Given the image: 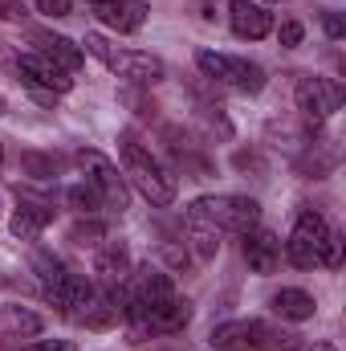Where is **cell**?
Returning <instances> with one entry per match:
<instances>
[{
	"label": "cell",
	"instance_id": "14",
	"mask_svg": "<svg viewBox=\"0 0 346 351\" xmlns=\"http://www.w3.org/2000/svg\"><path fill=\"white\" fill-rule=\"evenodd\" d=\"M245 262L253 274H273L281 265V241L269 233V229H249L245 233Z\"/></svg>",
	"mask_w": 346,
	"mask_h": 351
},
{
	"label": "cell",
	"instance_id": "15",
	"mask_svg": "<svg viewBox=\"0 0 346 351\" xmlns=\"http://www.w3.org/2000/svg\"><path fill=\"white\" fill-rule=\"evenodd\" d=\"M49 221H53V208H49V204H41V200H21L16 213H12V221H8V229H12V237H21V241H37Z\"/></svg>",
	"mask_w": 346,
	"mask_h": 351
},
{
	"label": "cell",
	"instance_id": "6",
	"mask_svg": "<svg viewBox=\"0 0 346 351\" xmlns=\"http://www.w3.org/2000/svg\"><path fill=\"white\" fill-rule=\"evenodd\" d=\"M16 74H21V82L33 90L41 102H53L57 94H70L74 90V74H66L62 66H53L49 58H41L33 49L16 58Z\"/></svg>",
	"mask_w": 346,
	"mask_h": 351
},
{
	"label": "cell",
	"instance_id": "32",
	"mask_svg": "<svg viewBox=\"0 0 346 351\" xmlns=\"http://www.w3.org/2000/svg\"><path fill=\"white\" fill-rule=\"evenodd\" d=\"M90 4H106V0H90Z\"/></svg>",
	"mask_w": 346,
	"mask_h": 351
},
{
	"label": "cell",
	"instance_id": "34",
	"mask_svg": "<svg viewBox=\"0 0 346 351\" xmlns=\"http://www.w3.org/2000/svg\"><path fill=\"white\" fill-rule=\"evenodd\" d=\"M0 114H4V98H0Z\"/></svg>",
	"mask_w": 346,
	"mask_h": 351
},
{
	"label": "cell",
	"instance_id": "4",
	"mask_svg": "<svg viewBox=\"0 0 346 351\" xmlns=\"http://www.w3.org/2000/svg\"><path fill=\"white\" fill-rule=\"evenodd\" d=\"M196 66L204 78H212L216 86H228L237 94H261L265 90V70L249 58H232V53H216V49H200Z\"/></svg>",
	"mask_w": 346,
	"mask_h": 351
},
{
	"label": "cell",
	"instance_id": "19",
	"mask_svg": "<svg viewBox=\"0 0 346 351\" xmlns=\"http://www.w3.org/2000/svg\"><path fill=\"white\" fill-rule=\"evenodd\" d=\"M0 327L12 335H41V315H33L25 306H0Z\"/></svg>",
	"mask_w": 346,
	"mask_h": 351
},
{
	"label": "cell",
	"instance_id": "30",
	"mask_svg": "<svg viewBox=\"0 0 346 351\" xmlns=\"http://www.w3.org/2000/svg\"><path fill=\"white\" fill-rule=\"evenodd\" d=\"M322 25H326V33H330L334 41L346 33V25H343V16H338V12H326V16H322Z\"/></svg>",
	"mask_w": 346,
	"mask_h": 351
},
{
	"label": "cell",
	"instance_id": "9",
	"mask_svg": "<svg viewBox=\"0 0 346 351\" xmlns=\"http://www.w3.org/2000/svg\"><path fill=\"white\" fill-rule=\"evenodd\" d=\"M293 98H297V110L318 127V123H326L338 106H343V90L338 82H330V78H302L297 90H293Z\"/></svg>",
	"mask_w": 346,
	"mask_h": 351
},
{
	"label": "cell",
	"instance_id": "11",
	"mask_svg": "<svg viewBox=\"0 0 346 351\" xmlns=\"http://www.w3.org/2000/svg\"><path fill=\"white\" fill-rule=\"evenodd\" d=\"M94 274L102 290H118L131 274V254L122 241H98L94 245Z\"/></svg>",
	"mask_w": 346,
	"mask_h": 351
},
{
	"label": "cell",
	"instance_id": "22",
	"mask_svg": "<svg viewBox=\"0 0 346 351\" xmlns=\"http://www.w3.org/2000/svg\"><path fill=\"white\" fill-rule=\"evenodd\" d=\"M70 241H78V245H98V241H102V225H98V221H78V225L70 229Z\"/></svg>",
	"mask_w": 346,
	"mask_h": 351
},
{
	"label": "cell",
	"instance_id": "21",
	"mask_svg": "<svg viewBox=\"0 0 346 351\" xmlns=\"http://www.w3.org/2000/svg\"><path fill=\"white\" fill-rule=\"evenodd\" d=\"M33 269H37V278H41V290H45V286H53V282L66 274L62 258H57V254H49V250H37V254H33Z\"/></svg>",
	"mask_w": 346,
	"mask_h": 351
},
{
	"label": "cell",
	"instance_id": "28",
	"mask_svg": "<svg viewBox=\"0 0 346 351\" xmlns=\"http://www.w3.org/2000/svg\"><path fill=\"white\" fill-rule=\"evenodd\" d=\"M265 351H302V339H297V335H277Z\"/></svg>",
	"mask_w": 346,
	"mask_h": 351
},
{
	"label": "cell",
	"instance_id": "13",
	"mask_svg": "<svg viewBox=\"0 0 346 351\" xmlns=\"http://www.w3.org/2000/svg\"><path fill=\"white\" fill-rule=\"evenodd\" d=\"M228 25H232V33L245 37V41H261V37L273 33L269 8H261L253 0H232V4H228Z\"/></svg>",
	"mask_w": 346,
	"mask_h": 351
},
{
	"label": "cell",
	"instance_id": "18",
	"mask_svg": "<svg viewBox=\"0 0 346 351\" xmlns=\"http://www.w3.org/2000/svg\"><path fill=\"white\" fill-rule=\"evenodd\" d=\"M220 237H224V233H216L212 225L187 217V241H191V250H196L200 258H216V254H220Z\"/></svg>",
	"mask_w": 346,
	"mask_h": 351
},
{
	"label": "cell",
	"instance_id": "3",
	"mask_svg": "<svg viewBox=\"0 0 346 351\" xmlns=\"http://www.w3.org/2000/svg\"><path fill=\"white\" fill-rule=\"evenodd\" d=\"M86 49L110 70V74H118V78H127V82H135V86H155V82L168 74V66H163L155 53H143V49H114L102 33H86Z\"/></svg>",
	"mask_w": 346,
	"mask_h": 351
},
{
	"label": "cell",
	"instance_id": "17",
	"mask_svg": "<svg viewBox=\"0 0 346 351\" xmlns=\"http://www.w3.org/2000/svg\"><path fill=\"white\" fill-rule=\"evenodd\" d=\"M187 319H191V302L175 294L168 306H159V311L147 319V327H143V331H151V335H175V331H183V327H187Z\"/></svg>",
	"mask_w": 346,
	"mask_h": 351
},
{
	"label": "cell",
	"instance_id": "23",
	"mask_svg": "<svg viewBox=\"0 0 346 351\" xmlns=\"http://www.w3.org/2000/svg\"><path fill=\"white\" fill-rule=\"evenodd\" d=\"M302 37H306V29H302L297 21H285V25L277 29V41H281L285 49H293V45H302Z\"/></svg>",
	"mask_w": 346,
	"mask_h": 351
},
{
	"label": "cell",
	"instance_id": "8",
	"mask_svg": "<svg viewBox=\"0 0 346 351\" xmlns=\"http://www.w3.org/2000/svg\"><path fill=\"white\" fill-rule=\"evenodd\" d=\"M273 339H277V331L265 327L261 319H232V323L212 327V335H208V343L216 351H265Z\"/></svg>",
	"mask_w": 346,
	"mask_h": 351
},
{
	"label": "cell",
	"instance_id": "33",
	"mask_svg": "<svg viewBox=\"0 0 346 351\" xmlns=\"http://www.w3.org/2000/svg\"><path fill=\"white\" fill-rule=\"evenodd\" d=\"M0 164H4V147H0Z\"/></svg>",
	"mask_w": 346,
	"mask_h": 351
},
{
	"label": "cell",
	"instance_id": "24",
	"mask_svg": "<svg viewBox=\"0 0 346 351\" xmlns=\"http://www.w3.org/2000/svg\"><path fill=\"white\" fill-rule=\"evenodd\" d=\"M37 8H41L45 16H70L74 0H37Z\"/></svg>",
	"mask_w": 346,
	"mask_h": 351
},
{
	"label": "cell",
	"instance_id": "29",
	"mask_svg": "<svg viewBox=\"0 0 346 351\" xmlns=\"http://www.w3.org/2000/svg\"><path fill=\"white\" fill-rule=\"evenodd\" d=\"M25 168L37 176H53V160H41V156H25Z\"/></svg>",
	"mask_w": 346,
	"mask_h": 351
},
{
	"label": "cell",
	"instance_id": "10",
	"mask_svg": "<svg viewBox=\"0 0 346 351\" xmlns=\"http://www.w3.org/2000/svg\"><path fill=\"white\" fill-rule=\"evenodd\" d=\"M29 41H33V53L49 58V62H53V66H62L66 74H78V70H82V62H86L82 45H74V41H70V37H62V33L33 29V33H29Z\"/></svg>",
	"mask_w": 346,
	"mask_h": 351
},
{
	"label": "cell",
	"instance_id": "27",
	"mask_svg": "<svg viewBox=\"0 0 346 351\" xmlns=\"http://www.w3.org/2000/svg\"><path fill=\"white\" fill-rule=\"evenodd\" d=\"M25 351H74V343L70 339H37L33 348H25Z\"/></svg>",
	"mask_w": 346,
	"mask_h": 351
},
{
	"label": "cell",
	"instance_id": "5",
	"mask_svg": "<svg viewBox=\"0 0 346 351\" xmlns=\"http://www.w3.org/2000/svg\"><path fill=\"white\" fill-rule=\"evenodd\" d=\"M326 245H330V225L314 208H306L297 217L289 241H285V258L297 265V269H314V265H322V258H326Z\"/></svg>",
	"mask_w": 346,
	"mask_h": 351
},
{
	"label": "cell",
	"instance_id": "2",
	"mask_svg": "<svg viewBox=\"0 0 346 351\" xmlns=\"http://www.w3.org/2000/svg\"><path fill=\"white\" fill-rule=\"evenodd\" d=\"M187 217L212 225L216 233H237V237H245L249 229L261 225V204L253 196H232V192H224V196H200V200H191Z\"/></svg>",
	"mask_w": 346,
	"mask_h": 351
},
{
	"label": "cell",
	"instance_id": "26",
	"mask_svg": "<svg viewBox=\"0 0 346 351\" xmlns=\"http://www.w3.org/2000/svg\"><path fill=\"white\" fill-rule=\"evenodd\" d=\"M338 262H343V237L330 229V245H326V258H322V265H330V269H334Z\"/></svg>",
	"mask_w": 346,
	"mask_h": 351
},
{
	"label": "cell",
	"instance_id": "20",
	"mask_svg": "<svg viewBox=\"0 0 346 351\" xmlns=\"http://www.w3.org/2000/svg\"><path fill=\"white\" fill-rule=\"evenodd\" d=\"M66 204H70L74 213H86V217H98V213H102V196H98V192L90 188L86 180H82V184H70V188H66Z\"/></svg>",
	"mask_w": 346,
	"mask_h": 351
},
{
	"label": "cell",
	"instance_id": "7",
	"mask_svg": "<svg viewBox=\"0 0 346 351\" xmlns=\"http://www.w3.org/2000/svg\"><path fill=\"white\" fill-rule=\"evenodd\" d=\"M78 164H82V172H86V184L102 196V208L106 213H127V184H122V176L118 168L102 156V152H78Z\"/></svg>",
	"mask_w": 346,
	"mask_h": 351
},
{
	"label": "cell",
	"instance_id": "31",
	"mask_svg": "<svg viewBox=\"0 0 346 351\" xmlns=\"http://www.w3.org/2000/svg\"><path fill=\"white\" fill-rule=\"evenodd\" d=\"M302 351H334L330 343H314V348H302Z\"/></svg>",
	"mask_w": 346,
	"mask_h": 351
},
{
	"label": "cell",
	"instance_id": "16",
	"mask_svg": "<svg viewBox=\"0 0 346 351\" xmlns=\"http://www.w3.org/2000/svg\"><path fill=\"white\" fill-rule=\"evenodd\" d=\"M269 306H273V315H281V319H289V323H306V319H314V311H318L314 294H306V290H297V286H281Z\"/></svg>",
	"mask_w": 346,
	"mask_h": 351
},
{
	"label": "cell",
	"instance_id": "25",
	"mask_svg": "<svg viewBox=\"0 0 346 351\" xmlns=\"http://www.w3.org/2000/svg\"><path fill=\"white\" fill-rule=\"evenodd\" d=\"M0 16L4 21H25L29 8H25V0H0Z\"/></svg>",
	"mask_w": 346,
	"mask_h": 351
},
{
	"label": "cell",
	"instance_id": "1",
	"mask_svg": "<svg viewBox=\"0 0 346 351\" xmlns=\"http://www.w3.org/2000/svg\"><path fill=\"white\" fill-rule=\"evenodd\" d=\"M118 160H122V176L155 204V208H168L175 200V176L151 156V147H143L131 131L118 135Z\"/></svg>",
	"mask_w": 346,
	"mask_h": 351
},
{
	"label": "cell",
	"instance_id": "12",
	"mask_svg": "<svg viewBox=\"0 0 346 351\" xmlns=\"http://www.w3.org/2000/svg\"><path fill=\"white\" fill-rule=\"evenodd\" d=\"M94 12L114 33H139L151 8H147V0H106V4H94Z\"/></svg>",
	"mask_w": 346,
	"mask_h": 351
}]
</instances>
